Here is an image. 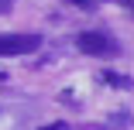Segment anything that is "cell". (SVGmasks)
I'll return each mask as SVG.
<instances>
[{
    "label": "cell",
    "instance_id": "obj_2",
    "mask_svg": "<svg viewBox=\"0 0 134 130\" xmlns=\"http://www.w3.org/2000/svg\"><path fill=\"white\" fill-rule=\"evenodd\" d=\"M41 48V38L38 34H0V58H21V55H31V51Z\"/></svg>",
    "mask_w": 134,
    "mask_h": 130
},
{
    "label": "cell",
    "instance_id": "obj_5",
    "mask_svg": "<svg viewBox=\"0 0 134 130\" xmlns=\"http://www.w3.org/2000/svg\"><path fill=\"white\" fill-rule=\"evenodd\" d=\"M41 130H72L69 123H52V127H41Z\"/></svg>",
    "mask_w": 134,
    "mask_h": 130
},
{
    "label": "cell",
    "instance_id": "obj_1",
    "mask_svg": "<svg viewBox=\"0 0 134 130\" xmlns=\"http://www.w3.org/2000/svg\"><path fill=\"white\" fill-rule=\"evenodd\" d=\"M76 48L83 55H90V58H117L120 55V41L110 31H79Z\"/></svg>",
    "mask_w": 134,
    "mask_h": 130
},
{
    "label": "cell",
    "instance_id": "obj_6",
    "mask_svg": "<svg viewBox=\"0 0 134 130\" xmlns=\"http://www.w3.org/2000/svg\"><path fill=\"white\" fill-rule=\"evenodd\" d=\"M69 4H76V7H86V10H90V7H93V0H69Z\"/></svg>",
    "mask_w": 134,
    "mask_h": 130
},
{
    "label": "cell",
    "instance_id": "obj_7",
    "mask_svg": "<svg viewBox=\"0 0 134 130\" xmlns=\"http://www.w3.org/2000/svg\"><path fill=\"white\" fill-rule=\"evenodd\" d=\"M117 4H120V7H131V0H117Z\"/></svg>",
    "mask_w": 134,
    "mask_h": 130
},
{
    "label": "cell",
    "instance_id": "obj_4",
    "mask_svg": "<svg viewBox=\"0 0 134 130\" xmlns=\"http://www.w3.org/2000/svg\"><path fill=\"white\" fill-rule=\"evenodd\" d=\"M14 4H17V0H0V14H10V10H14Z\"/></svg>",
    "mask_w": 134,
    "mask_h": 130
},
{
    "label": "cell",
    "instance_id": "obj_3",
    "mask_svg": "<svg viewBox=\"0 0 134 130\" xmlns=\"http://www.w3.org/2000/svg\"><path fill=\"white\" fill-rule=\"evenodd\" d=\"M100 79H103V82H110V86H120V89H127V86H131V79H124V75H114V72H103Z\"/></svg>",
    "mask_w": 134,
    "mask_h": 130
}]
</instances>
